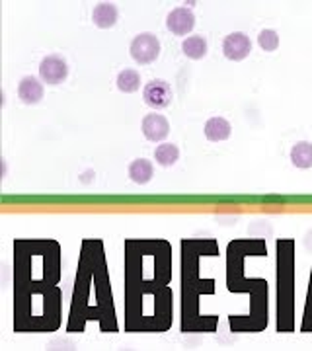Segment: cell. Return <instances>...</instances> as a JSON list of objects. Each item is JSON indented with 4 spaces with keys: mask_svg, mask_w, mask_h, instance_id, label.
Instances as JSON below:
<instances>
[{
    "mask_svg": "<svg viewBox=\"0 0 312 351\" xmlns=\"http://www.w3.org/2000/svg\"><path fill=\"white\" fill-rule=\"evenodd\" d=\"M88 322H98L104 334H115L119 328L106 250L98 239L82 240L67 332L82 334Z\"/></svg>",
    "mask_w": 312,
    "mask_h": 351,
    "instance_id": "obj_1",
    "label": "cell"
},
{
    "mask_svg": "<svg viewBox=\"0 0 312 351\" xmlns=\"http://www.w3.org/2000/svg\"><path fill=\"white\" fill-rule=\"evenodd\" d=\"M267 244L262 239H240L226 246V289L228 293L250 295L246 314H230L228 326L235 334H260L269 324V285L260 277H246L248 258H265Z\"/></svg>",
    "mask_w": 312,
    "mask_h": 351,
    "instance_id": "obj_2",
    "label": "cell"
},
{
    "mask_svg": "<svg viewBox=\"0 0 312 351\" xmlns=\"http://www.w3.org/2000/svg\"><path fill=\"white\" fill-rule=\"evenodd\" d=\"M182 254V332L184 334H215L219 326L217 314H201V299L215 295V279L201 277V262L217 258L219 242L215 239H184Z\"/></svg>",
    "mask_w": 312,
    "mask_h": 351,
    "instance_id": "obj_3",
    "label": "cell"
},
{
    "mask_svg": "<svg viewBox=\"0 0 312 351\" xmlns=\"http://www.w3.org/2000/svg\"><path fill=\"white\" fill-rule=\"evenodd\" d=\"M172 283V244L164 239L125 240V301Z\"/></svg>",
    "mask_w": 312,
    "mask_h": 351,
    "instance_id": "obj_4",
    "label": "cell"
},
{
    "mask_svg": "<svg viewBox=\"0 0 312 351\" xmlns=\"http://www.w3.org/2000/svg\"><path fill=\"white\" fill-rule=\"evenodd\" d=\"M62 250L53 239L14 240V289L53 287L61 283Z\"/></svg>",
    "mask_w": 312,
    "mask_h": 351,
    "instance_id": "obj_5",
    "label": "cell"
},
{
    "mask_svg": "<svg viewBox=\"0 0 312 351\" xmlns=\"http://www.w3.org/2000/svg\"><path fill=\"white\" fill-rule=\"evenodd\" d=\"M62 291L59 285L14 289V332L51 334L61 328Z\"/></svg>",
    "mask_w": 312,
    "mask_h": 351,
    "instance_id": "obj_6",
    "label": "cell"
},
{
    "mask_svg": "<svg viewBox=\"0 0 312 351\" xmlns=\"http://www.w3.org/2000/svg\"><path fill=\"white\" fill-rule=\"evenodd\" d=\"M172 322L174 293L170 285L125 301V332L129 334H164Z\"/></svg>",
    "mask_w": 312,
    "mask_h": 351,
    "instance_id": "obj_7",
    "label": "cell"
},
{
    "mask_svg": "<svg viewBox=\"0 0 312 351\" xmlns=\"http://www.w3.org/2000/svg\"><path fill=\"white\" fill-rule=\"evenodd\" d=\"M277 250V324L279 334L295 332V258L297 244L293 239H279L275 242Z\"/></svg>",
    "mask_w": 312,
    "mask_h": 351,
    "instance_id": "obj_8",
    "label": "cell"
},
{
    "mask_svg": "<svg viewBox=\"0 0 312 351\" xmlns=\"http://www.w3.org/2000/svg\"><path fill=\"white\" fill-rule=\"evenodd\" d=\"M131 57L139 64L154 63L160 57V39L154 34H139L137 38L131 41Z\"/></svg>",
    "mask_w": 312,
    "mask_h": 351,
    "instance_id": "obj_9",
    "label": "cell"
},
{
    "mask_svg": "<svg viewBox=\"0 0 312 351\" xmlns=\"http://www.w3.org/2000/svg\"><path fill=\"white\" fill-rule=\"evenodd\" d=\"M172 98H174L172 86L166 80H163V78L150 80L149 84L145 86V90H143V100L152 110H164V108H168L172 104Z\"/></svg>",
    "mask_w": 312,
    "mask_h": 351,
    "instance_id": "obj_10",
    "label": "cell"
},
{
    "mask_svg": "<svg viewBox=\"0 0 312 351\" xmlns=\"http://www.w3.org/2000/svg\"><path fill=\"white\" fill-rule=\"evenodd\" d=\"M39 76L43 82H47L49 86H57L67 80L69 76V64L59 55H49L45 57L39 64Z\"/></svg>",
    "mask_w": 312,
    "mask_h": 351,
    "instance_id": "obj_11",
    "label": "cell"
},
{
    "mask_svg": "<svg viewBox=\"0 0 312 351\" xmlns=\"http://www.w3.org/2000/svg\"><path fill=\"white\" fill-rule=\"evenodd\" d=\"M166 27L174 36H187L195 27V14L191 8H186V6L174 8L166 16Z\"/></svg>",
    "mask_w": 312,
    "mask_h": 351,
    "instance_id": "obj_12",
    "label": "cell"
},
{
    "mask_svg": "<svg viewBox=\"0 0 312 351\" xmlns=\"http://www.w3.org/2000/svg\"><path fill=\"white\" fill-rule=\"evenodd\" d=\"M250 51H252V41L242 32H235V34L226 36L225 41H223V53H225L226 59H230V61L246 59Z\"/></svg>",
    "mask_w": 312,
    "mask_h": 351,
    "instance_id": "obj_13",
    "label": "cell"
},
{
    "mask_svg": "<svg viewBox=\"0 0 312 351\" xmlns=\"http://www.w3.org/2000/svg\"><path fill=\"white\" fill-rule=\"evenodd\" d=\"M170 133V123L160 113H149L143 119V135L149 138L150 143H160L168 137Z\"/></svg>",
    "mask_w": 312,
    "mask_h": 351,
    "instance_id": "obj_14",
    "label": "cell"
},
{
    "mask_svg": "<svg viewBox=\"0 0 312 351\" xmlns=\"http://www.w3.org/2000/svg\"><path fill=\"white\" fill-rule=\"evenodd\" d=\"M18 96L27 106H36L43 100V84L36 76H24L18 84Z\"/></svg>",
    "mask_w": 312,
    "mask_h": 351,
    "instance_id": "obj_15",
    "label": "cell"
},
{
    "mask_svg": "<svg viewBox=\"0 0 312 351\" xmlns=\"http://www.w3.org/2000/svg\"><path fill=\"white\" fill-rule=\"evenodd\" d=\"M117 18H119V12L110 2H101L92 12V22H94L96 27H101V29L113 27V25L117 24Z\"/></svg>",
    "mask_w": 312,
    "mask_h": 351,
    "instance_id": "obj_16",
    "label": "cell"
},
{
    "mask_svg": "<svg viewBox=\"0 0 312 351\" xmlns=\"http://www.w3.org/2000/svg\"><path fill=\"white\" fill-rule=\"evenodd\" d=\"M232 133V127L226 121L225 117H211L207 123H205V137L209 138L211 143H221L226 141Z\"/></svg>",
    "mask_w": 312,
    "mask_h": 351,
    "instance_id": "obj_17",
    "label": "cell"
},
{
    "mask_svg": "<svg viewBox=\"0 0 312 351\" xmlns=\"http://www.w3.org/2000/svg\"><path fill=\"white\" fill-rule=\"evenodd\" d=\"M152 176H154V168H152V164L147 158H137L129 166V178L135 184H139V186L149 184L150 180H152Z\"/></svg>",
    "mask_w": 312,
    "mask_h": 351,
    "instance_id": "obj_18",
    "label": "cell"
},
{
    "mask_svg": "<svg viewBox=\"0 0 312 351\" xmlns=\"http://www.w3.org/2000/svg\"><path fill=\"white\" fill-rule=\"evenodd\" d=\"M291 162L300 170H309L312 168V143L309 141H300L293 149H291Z\"/></svg>",
    "mask_w": 312,
    "mask_h": 351,
    "instance_id": "obj_19",
    "label": "cell"
},
{
    "mask_svg": "<svg viewBox=\"0 0 312 351\" xmlns=\"http://www.w3.org/2000/svg\"><path fill=\"white\" fill-rule=\"evenodd\" d=\"M207 49H209V45H207V39L203 38V36H189L182 43L184 55L189 57V59H193V61L203 59L207 55Z\"/></svg>",
    "mask_w": 312,
    "mask_h": 351,
    "instance_id": "obj_20",
    "label": "cell"
},
{
    "mask_svg": "<svg viewBox=\"0 0 312 351\" xmlns=\"http://www.w3.org/2000/svg\"><path fill=\"white\" fill-rule=\"evenodd\" d=\"M180 158V149L176 147L174 143H164L158 145L156 151H154V160L160 166H174Z\"/></svg>",
    "mask_w": 312,
    "mask_h": 351,
    "instance_id": "obj_21",
    "label": "cell"
},
{
    "mask_svg": "<svg viewBox=\"0 0 312 351\" xmlns=\"http://www.w3.org/2000/svg\"><path fill=\"white\" fill-rule=\"evenodd\" d=\"M117 88L125 94H133L141 88V75L133 69H125L117 75Z\"/></svg>",
    "mask_w": 312,
    "mask_h": 351,
    "instance_id": "obj_22",
    "label": "cell"
},
{
    "mask_svg": "<svg viewBox=\"0 0 312 351\" xmlns=\"http://www.w3.org/2000/svg\"><path fill=\"white\" fill-rule=\"evenodd\" d=\"M300 332L302 334H312V269L311 279H309V291H307V301H304L302 322H300Z\"/></svg>",
    "mask_w": 312,
    "mask_h": 351,
    "instance_id": "obj_23",
    "label": "cell"
},
{
    "mask_svg": "<svg viewBox=\"0 0 312 351\" xmlns=\"http://www.w3.org/2000/svg\"><path fill=\"white\" fill-rule=\"evenodd\" d=\"M258 43L263 51H275L279 47V36L275 29H262L258 36Z\"/></svg>",
    "mask_w": 312,
    "mask_h": 351,
    "instance_id": "obj_24",
    "label": "cell"
}]
</instances>
